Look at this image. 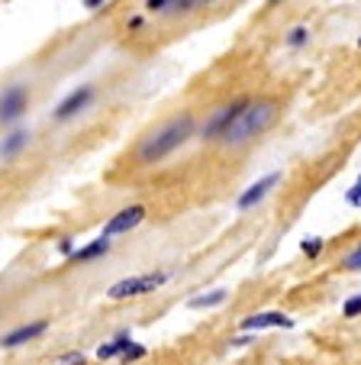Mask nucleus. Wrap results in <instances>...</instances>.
Instances as JSON below:
<instances>
[{
    "label": "nucleus",
    "mask_w": 361,
    "mask_h": 365,
    "mask_svg": "<svg viewBox=\"0 0 361 365\" xmlns=\"http://www.w3.org/2000/svg\"><path fill=\"white\" fill-rule=\"evenodd\" d=\"M191 136H194V117L191 113L171 117L168 123L155 126L152 133H145L142 136V143L136 145V162L139 165H158V162L168 159L171 152L181 149Z\"/></svg>",
    "instance_id": "1"
},
{
    "label": "nucleus",
    "mask_w": 361,
    "mask_h": 365,
    "mask_svg": "<svg viewBox=\"0 0 361 365\" xmlns=\"http://www.w3.org/2000/svg\"><path fill=\"white\" fill-rule=\"evenodd\" d=\"M278 120V103L274 101H248L239 117L229 123V130L219 136V143L229 145V149H239V145L258 139L261 133L271 130V123Z\"/></svg>",
    "instance_id": "2"
},
{
    "label": "nucleus",
    "mask_w": 361,
    "mask_h": 365,
    "mask_svg": "<svg viewBox=\"0 0 361 365\" xmlns=\"http://www.w3.org/2000/svg\"><path fill=\"white\" fill-rule=\"evenodd\" d=\"M164 282H168V272H145V275H132V278H123V282L110 284L107 297L110 301H130V297L152 294V291H158Z\"/></svg>",
    "instance_id": "3"
},
{
    "label": "nucleus",
    "mask_w": 361,
    "mask_h": 365,
    "mask_svg": "<svg viewBox=\"0 0 361 365\" xmlns=\"http://www.w3.org/2000/svg\"><path fill=\"white\" fill-rule=\"evenodd\" d=\"M29 107V88L23 81L16 84H7V88L0 91V126H10L26 113Z\"/></svg>",
    "instance_id": "4"
},
{
    "label": "nucleus",
    "mask_w": 361,
    "mask_h": 365,
    "mask_svg": "<svg viewBox=\"0 0 361 365\" xmlns=\"http://www.w3.org/2000/svg\"><path fill=\"white\" fill-rule=\"evenodd\" d=\"M246 97H239V101H232V103H223L219 110H213L210 117H206V123L200 126V139H219L226 130H229V123L239 117V110L246 107Z\"/></svg>",
    "instance_id": "5"
},
{
    "label": "nucleus",
    "mask_w": 361,
    "mask_h": 365,
    "mask_svg": "<svg viewBox=\"0 0 361 365\" xmlns=\"http://www.w3.org/2000/svg\"><path fill=\"white\" fill-rule=\"evenodd\" d=\"M142 220H145V207L142 204H130V207H123V210H116V214L103 223V233L100 236H103V240L123 236V233H130V230H136Z\"/></svg>",
    "instance_id": "6"
},
{
    "label": "nucleus",
    "mask_w": 361,
    "mask_h": 365,
    "mask_svg": "<svg viewBox=\"0 0 361 365\" xmlns=\"http://www.w3.org/2000/svg\"><path fill=\"white\" fill-rule=\"evenodd\" d=\"M90 101H94V84H78L68 97H62V101H58V107L52 110V117L58 120V123H65V120L78 117L81 110H88Z\"/></svg>",
    "instance_id": "7"
},
{
    "label": "nucleus",
    "mask_w": 361,
    "mask_h": 365,
    "mask_svg": "<svg viewBox=\"0 0 361 365\" xmlns=\"http://www.w3.org/2000/svg\"><path fill=\"white\" fill-rule=\"evenodd\" d=\"M46 330H48V320H29V324H20V327H14L10 333L0 336V349H20V346L39 339Z\"/></svg>",
    "instance_id": "8"
},
{
    "label": "nucleus",
    "mask_w": 361,
    "mask_h": 365,
    "mask_svg": "<svg viewBox=\"0 0 361 365\" xmlns=\"http://www.w3.org/2000/svg\"><path fill=\"white\" fill-rule=\"evenodd\" d=\"M242 333H261V330H291L293 317L281 314V310H265V314H252V317L242 320Z\"/></svg>",
    "instance_id": "9"
},
{
    "label": "nucleus",
    "mask_w": 361,
    "mask_h": 365,
    "mask_svg": "<svg viewBox=\"0 0 361 365\" xmlns=\"http://www.w3.org/2000/svg\"><path fill=\"white\" fill-rule=\"evenodd\" d=\"M278 181H281V172H271V175H265V178H258L255 185H248L246 191L239 194L236 207H239V210H252L255 204H261V200H265L268 194L278 187Z\"/></svg>",
    "instance_id": "10"
},
{
    "label": "nucleus",
    "mask_w": 361,
    "mask_h": 365,
    "mask_svg": "<svg viewBox=\"0 0 361 365\" xmlns=\"http://www.w3.org/2000/svg\"><path fill=\"white\" fill-rule=\"evenodd\" d=\"M26 145H29V130H10L0 139V159H16Z\"/></svg>",
    "instance_id": "11"
},
{
    "label": "nucleus",
    "mask_w": 361,
    "mask_h": 365,
    "mask_svg": "<svg viewBox=\"0 0 361 365\" xmlns=\"http://www.w3.org/2000/svg\"><path fill=\"white\" fill-rule=\"evenodd\" d=\"M130 343H132L130 330H120L113 339H107L103 346H97V359H100V362H107V359H120L126 349H130Z\"/></svg>",
    "instance_id": "12"
},
{
    "label": "nucleus",
    "mask_w": 361,
    "mask_h": 365,
    "mask_svg": "<svg viewBox=\"0 0 361 365\" xmlns=\"http://www.w3.org/2000/svg\"><path fill=\"white\" fill-rule=\"evenodd\" d=\"M110 242H113V240H103V236H97L94 242H88V246L75 249V255H71V262H78V265L94 262V259H100V255H107V252H110Z\"/></svg>",
    "instance_id": "13"
},
{
    "label": "nucleus",
    "mask_w": 361,
    "mask_h": 365,
    "mask_svg": "<svg viewBox=\"0 0 361 365\" xmlns=\"http://www.w3.org/2000/svg\"><path fill=\"white\" fill-rule=\"evenodd\" d=\"M229 297V291L226 288H216V291H206V294H197V297H191L187 301V307L191 310H206V307H219V304Z\"/></svg>",
    "instance_id": "14"
},
{
    "label": "nucleus",
    "mask_w": 361,
    "mask_h": 365,
    "mask_svg": "<svg viewBox=\"0 0 361 365\" xmlns=\"http://www.w3.org/2000/svg\"><path fill=\"white\" fill-rule=\"evenodd\" d=\"M213 0H171L164 14L174 16V14H191V10H200V7H210Z\"/></svg>",
    "instance_id": "15"
},
{
    "label": "nucleus",
    "mask_w": 361,
    "mask_h": 365,
    "mask_svg": "<svg viewBox=\"0 0 361 365\" xmlns=\"http://www.w3.org/2000/svg\"><path fill=\"white\" fill-rule=\"evenodd\" d=\"M46 365H88V356L78 352V349H71V352H62V356H52Z\"/></svg>",
    "instance_id": "16"
},
{
    "label": "nucleus",
    "mask_w": 361,
    "mask_h": 365,
    "mask_svg": "<svg viewBox=\"0 0 361 365\" xmlns=\"http://www.w3.org/2000/svg\"><path fill=\"white\" fill-rule=\"evenodd\" d=\"M145 356H149V349H145L142 343H136V339H132V343H130V349H126L123 356H120V362H123V365H130V362H139V359H145Z\"/></svg>",
    "instance_id": "17"
},
{
    "label": "nucleus",
    "mask_w": 361,
    "mask_h": 365,
    "mask_svg": "<svg viewBox=\"0 0 361 365\" xmlns=\"http://www.w3.org/2000/svg\"><path fill=\"white\" fill-rule=\"evenodd\" d=\"M342 269H345V272H361V242L352 249V252H345V259H342Z\"/></svg>",
    "instance_id": "18"
},
{
    "label": "nucleus",
    "mask_w": 361,
    "mask_h": 365,
    "mask_svg": "<svg viewBox=\"0 0 361 365\" xmlns=\"http://www.w3.org/2000/svg\"><path fill=\"white\" fill-rule=\"evenodd\" d=\"M307 39H310V29L307 26H293L291 33H287V46H291V48H300Z\"/></svg>",
    "instance_id": "19"
},
{
    "label": "nucleus",
    "mask_w": 361,
    "mask_h": 365,
    "mask_svg": "<svg viewBox=\"0 0 361 365\" xmlns=\"http://www.w3.org/2000/svg\"><path fill=\"white\" fill-rule=\"evenodd\" d=\"M342 317H348V320L361 317V294L348 297V301H345V304H342Z\"/></svg>",
    "instance_id": "20"
},
{
    "label": "nucleus",
    "mask_w": 361,
    "mask_h": 365,
    "mask_svg": "<svg viewBox=\"0 0 361 365\" xmlns=\"http://www.w3.org/2000/svg\"><path fill=\"white\" fill-rule=\"evenodd\" d=\"M323 246H326V242H323L320 236H313V240H303V242H300V249H303V255H310V259H316V255L323 252Z\"/></svg>",
    "instance_id": "21"
},
{
    "label": "nucleus",
    "mask_w": 361,
    "mask_h": 365,
    "mask_svg": "<svg viewBox=\"0 0 361 365\" xmlns=\"http://www.w3.org/2000/svg\"><path fill=\"white\" fill-rule=\"evenodd\" d=\"M345 204L361 207V175H358V181H355V185L348 187V194H345Z\"/></svg>",
    "instance_id": "22"
},
{
    "label": "nucleus",
    "mask_w": 361,
    "mask_h": 365,
    "mask_svg": "<svg viewBox=\"0 0 361 365\" xmlns=\"http://www.w3.org/2000/svg\"><path fill=\"white\" fill-rule=\"evenodd\" d=\"M168 4H171V0H145V10H149V14H164V10H168Z\"/></svg>",
    "instance_id": "23"
},
{
    "label": "nucleus",
    "mask_w": 361,
    "mask_h": 365,
    "mask_svg": "<svg viewBox=\"0 0 361 365\" xmlns=\"http://www.w3.org/2000/svg\"><path fill=\"white\" fill-rule=\"evenodd\" d=\"M58 252L71 259V255H75V242H71V240H62V242H58Z\"/></svg>",
    "instance_id": "24"
},
{
    "label": "nucleus",
    "mask_w": 361,
    "mask_h": 365,
    "mask_svg": "<svg viewBox=\"0 0 361 365\" xmlns=\"http://www.w3.org/2000/svg\"><path fill=\"white\" fill-rule=\"evenodd\" d=\"M81 4H84V7H88V10H100L103 4H107V0H81Z\"/></svg>",
    "instance_id": "25"
},
{
    "label": "nucleus",
    "mask_w": 361,
    "mask_h": 365,
    "mask_svg": "<svg viewBox=\"0 0 361 365\" xmlns=\"http://www.w3.org/2000/svg\"><path fill=\"white\" fill-rule=\"evenodd\" d=\"M358 48H361V36H358Z\"/></svg>",
    "instance_id": "26"
}]
</instances>
